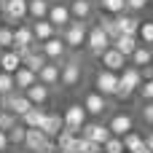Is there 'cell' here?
I'll list each match as a JSON object with an SVG mask.
<instances>
[{
	"instance_id": "1f68e13d",
	"label": "cell",
	"mask_w": 153,
	"mask_h": 153,
	"mask_svg": "<svg viewBox=\"0 0 153 153\" xmlns=\"http://www.w3.org/2000/svg\"><path fill=\"white\" fill-rule=\"evenodd\" d=\"M5 134H8V143H11V145H22V143H24V134H27V126L19 121L16 126H11V129H8Z\"/></svg>"
},
{
	"instance_id": "e0dca14e",
	"label": "cell",
	"mask_w": 153,
	"mask_h": 153,
	"mask_svg": "<svg viewBox=\"0 0 153 153\" xmlns=\"http://www.w3.org/2000/svg\"><path fill=\"white\" fill-rule=\"evenodd\" d=\"M32 35H35V43H43V40H48V38H54V35H59V30L48 22V19H35L32 24Z\"/></svg>"
},
{
	"instance_id": "ee69618b",
	"label": "cell",
	"mask_w": 153,
	"mask_h": 153,
	"mask_svg": "<svg viewBox=\"0 0 153 153\" xmlns=\"http://www.w3.org/2000/svg\"><path fill=\"white\" fill-rule=\"evenodd\" d=\"M143 3H145V5H148V3H151V0H143Z\"/></svg>"
},
{
	"instance_id": "cb8c5ba5",
	"label": "cell",
	"mask_w": 153,
	"mask_h": 153,
	"mask_svg": "<svg viewBox=\"0 0 153 153\" xmlns=\"http://www.w3.org/2000/svg\"><path fill=\"white\" fill-rule=\"evenodd\" d=\"M19 67H22V56H19V51H13V48H5V51L0 54V70L13 75Z\"/></svg>"
},
{
	"instance_id": "6da1fadb",
	"label": "cell",
	"mask_w": 153,
	"mask_h": 153,
	"mask_svg": "<svg viewBox=\"0 0 153 153\" xmlns=\"http://www.w3.org/2000/svg\"><path fill=\"white\" fill-rule=\"evenodd\" d=\"M86 32H89V24H86V22L70 19V24H67L65 30H59V38L65 40L67 51H81L83 43H86Z\"/></svg>"
},
{
	"instance_id": "f1b7e54d",
	"label": "cell",
	"mask_w": 153,
	"mask_h": 153,
	"mask_svg": "<svg viewBox=\"0 0 153 153\" xmlns=\"http://www.w3.org/2000/svg\"><path fill=\"white\" fill-rule=\"evenodd\" d=\"M97 24H100V27H102V32L110 38V43L121 35V32H118V24H116V16H110V13H102V19H100Z\"/></svg>"
},
{
	"instance_id": "bcb514c9",
	"label": "cell",
	"mask_w": 153,
	"mask_h": 153,
	"mask_svg": "<svg viewBox=\"0 0 153 153\" xmlns=\"http://www.w3.org/2000/svg\"><path fill=\"white\" fill-rule=\"evenodd\" d=\"M0 54H3V48H0Z\"/></svg>"
},
{
	"instance_id": "b9f144b4",
	"label": "cell",
	"mask_w": 153,
	"mask_h": 153,
	"mask_svg": "<svg viewBox=\"0 0 153 153\" xmlns=\"http://www.w3.org/2000/svg\"><path fill=\"white\" fill-rule=\"evenodd\" d=\"M143 140H145V145L153 151V132H145V134H143Z\"/></svg>"
},
{
	"instance_id": "484cf974",
	"label": "cell",
	"mask_w": 153,
	"mask_h": 153,
	"mask_svg": "<svg viewBox=\"0 0 153 153\" xmlns=\"http://www.w3.org/2000/svg\"><path fill=\"white\" fill-rule=\"evenodd\" d=\"M110 46H113V48H118V51H121V54L129 59V56H132V51L140 46V40H137V35H118V38L110 43Z\"/></svg>"
},
{
	"instance_id": "9a60e30c",
	"label": "cell",
	"mask_w": 153,
	"mask_h": 153,
	"mask_svg": "<svg viewBox=\"0 0 153 153\" xmlns=\"http://www.w3.org/2000/svg\"><path fill=\"white\" fill-rule=\"evenodd\" d=\"M24 97L32 102V105H40V108H46V102L51 100V89L46 86V83H40V81H35L30 89H24Z\"/></svg>"
},
{
	"instance_id": "603a6c76",
	"label": "cell",
	"mask_w": 153,
	"mask_h": 153,
	"mask_svg": "<svg viewBox=\"0 0 153 153\" xmlns=\"http://www.w3.org/2000/svg\"><path fill=\"white\" fill-rule=\"evenodd\" d=\"M46 140H48V137H46L40 129H27V134H24V143H22V145H24V151H27V153H38L43 145H46Z\"/></svg>"
},
{
	"instance_id": "836d02e7",
	"label": "cell",
	"mask_w": 153,
	"mask_h": 153,
	"mask_svg": "<svg viewBox=\"0 0 153 153\" xmlns=\"http://www.w3.org/2000/svg\"><path fill=\"white\" fill-rule=\"evenodd\" d=\"M13 46V27L11 24H0V48H11Z\"/></svg>"
},
{
	"instance_id": "3957f363",
	"label": "cell",
	"mask_w": 153,
	"mask_h": 153,
	"mask_svg": "<svg viewBox=\"0 0 153 153\" xmlns=\"http://www.w3.org/2000/svg\"><path fill=\"white\" fill-rule=\"evenodd\" d=\"M32 46H38V43H35V35H32V27L24 24V22L16 24V27H13V46H11V48L19 51V56H24Z\"/></svg>"
},
{
	"instance_id": "9c48e42d",
	"label": "cell",
	"mask_w": 153,
	"mask_h": 153,
	"mask_svg": "<svg viewBox=\"0 0 153 153\" xmlns=\"http://www.w3.org/2000/svg\"><path fill=\"white\" fill-rule=\"evenodd\" d=\"M86 110H83V105L81 102H73V105H67V110L62 113V121H65V129H70V132H81V126L86 124Z\"/></svg>"
},
{
	"instance_id": "f546056e",
	"label": "cell",
	"mask_w": 153,
	"mask_h": 153,
	"mask_svg": "<svg viewBox=\"0 0 153 153\" xmlns=\"http://www.w3.org/2000/svg\"><path fill=\"white\" fill-rule=\"evenodd\" d=\"M121 140H124V151H126V153H134L137 148H143V145H145L143 134H140V132H134V129H132L129 134H124Z\"/></svg>"
},
{
	"instance_id": "e575fe53",
	"label": "cell",
	"mask_w": 153,
	"mask_h": 153,
	"mask_svg": "<svg viewBox=\"0 0 153 153\" xmlns=\"http://www.w3.org/2000/svg\"><path fill=\"white\" fill-rule=\"evenodd\" d=\"M19 124V118L13 116V113H8V110H0V132H8L11 126H16Z\"/></svg>"
},
{
	"instance_id": "7402d4cb",
	"label": "cell",
	"mask_w": 153,
	"mask_h": 153,
	"mask_svg": "<svg viewBox=\"0 0 153 153\" xmlns=\"http://www.w3.org/2000/svg\"><path fill=\"white\" fill-rule=\"evenodd\" d=\"M46 113H48L46 108H40V105H32V108H30V110H27V113H24L19 121H22L27 129H40V124H43Z\"/></svg>"
},
{
	"instance_id": "5bb4252c",
	"label": "cell",
	"mask_w": 153,
	"mask_h": 153,
	"mask_svg": "<svg viewBox=\"0 0 153 153\" xmlns=\"http://www.w3.org/2000/svg\"><path fill=\"white\" fill-rule=\"evenodd\" d=\"M46 19H48L56 30H65V27L70 24V19H73V16H70V8H67L65 3H51V5H48Z\"/></svg>"
},
{
	"instance_id": "74e56055",
	"label": "cell",
	"mask_w": 153,
	"mask_h": 153,
	"mask_svg": "<svg viewBox=\"0 0 153 153\" xmlns=\"http://www.w3.org/2000/svg\"><path fill=\"white\" fill-rule=\"evenodd\" d=\"M137 91H140L143 102H153V78H151V81H143V86H140Z\"/></svg>"
},
{
	"instance_id": "4316f807",
	"label": "cell",
	"mask_w": 153,
	"mask_h": 153,
	"mask_svg": "<svg viewBox=\"0 0 153 153\" xmlns=\"http://www.w3.org/2000/svg\"><path fill=\"white\" fill-rule=\"evenodd\" d=\"M35 81H38V75H35L32 70H27L24 65H22V67L13 73V86H16V91H24V89H30Z\"/></svg>"
},
{
	"instance_id": "7bdbcfd3",
	"label": "cell",
	"mask_w": 153,
	"mask_h": 153,
	"mask_svg": "<svg viewBox=\"0 0 153 153\" xmlns=\"http://www.w3.org/2000/svg\"><path fill=\"white\" fill-rule=\"evenodd\" d=\"M134 153H153V151H151V148H148V145H143V148H137V151H134Z\"/></svg>"
},
{
	"instance_id": "c3c4849f",
	"label": "cell",
	"mask_w": 153,
	"mask_h": 153,
	"mask_svg": "<svg viewBox=\"0 0 153 153\" xmlns=\"http://www.w3.org/2000/svg\"><path fill=\"white\" fill-rule=\"evenodd\" d=\"M151 67H153V62H151Z\"/></svg>"
},
{
	"instance_id": "f35d334b",
	"label": "cell",
	"mask_w": 153,
	"mask_h": 153,
	"mask_svg": "<svg viewBox=\"0 0 153 153\" xmlns=\"http://www.w3.org/2000/svg\"><path fill=\"white\" fill-rule=\"evenodd\" d=\"M140 118H143L145 124H151V126H153V102H143V110H140Z\"/></svg>"
},
{
	"instance_id": "f6af8a7d",
	"label": "cell",
	"mask_w": 153,
	"mask_h": 153,
	"mask_svg": "<svg viewBox=\"0 0 153 153\" xmlns=\"http://www.w3.org/2000/svg\"><path fill=\"white\" fill-rule=\"evenodd\" d=\"M54 3H65V0H54Z\"/></svg>"
},
{
	"instance_id": "d4e9b609",
	"label": "cell",
	"mask_w": 153,
	"mask_h": 153,
	"mask_svg": "<svg viewBox=\"0 0 153 153\" xmlns=\"http://www.w3.org/2000/svg\"><path fill=\"white\" fill-rule=\"evenodd\" d=\"M129 62H132V67H148L153 62V48L151 46H137L134 51H132V56H129Z\"/></svg>"
},
{
	"instance_id": "8992f818",
	"label": "cell",
	"mask_w": 153,
	"mask_h": 153,
	"mask_svg": "<svg viewBox=\"0 0 153 153\" xmlns=\"http://www.w3.org/2000/svg\"><path fill=\"white\" fill-rule=\"evenodd\" d=\"M40 54L48 59V62H65V56H67V46H65V40L59 38V35H54V38H48V40H43L40 43Z\"/></svg>"
},
{
	"instance_id": "44dd1931",
	"label": "cell",
	"mask_w": 153,
	"mask_h": 153,
	"mask_svg": "<svg viewBox=\"0 0 153 153\" xmlns=\"http://www.w3.org/2000/svg\"><path fill=\"white\" fill-rule=\"evenodd\" d=\"M116 24H118V32H121V35H137L140 19H137L134 13L124 11V13H118V16H116Z\"/></svg>"
},
{
	"instance_id": "d6986e66",
	"label": "cell",
	"mask_w": 153,
	"mask_h": 153,
	"mask_svg": "<svg viewBox=\"0 0 153 153\" xmlns=\"http://www.w3.org/2000/svg\"><path fill=\"white\" fill-rule=\"evenodd\" d=\"M46 62H48V59H46V56L40 54V43H38V46H32V48H30V51H27V54L22 56V65H24L27 70H32L35 75H38V70H40V67H43Z\"/></svg>"
},
{
	"instance_id": "8d00e7d4",
	"label": "cell",
	"mask_w": 153,
	"mask_h": 153,
	"mask_svg": "<svg viewBox=\"0 0 153 153\" xmlns=\"http://www.w3.org/2000/svg\"><path fill=\"white\" fill-rule=\"evenodd\" d=\"M11 91H16V86H13V75L0 70V94H11Z\"/></svg>"
},
{
	"instance_id": "4dcf8cb0",
	"label": "cell",
	"mask_w": 153,
	"mask_h": 153,
	"mask_svg": "<svg viewBox=\"0 0 153 153\" xmlns=\"http://www.w3.org/2000/svg\"><path fill=\"white\" fill-rule=\"evenodd\" d=\"M137 40H143V46H153V22H140L137 27Z\"/></svg>"
},
{
	"instance_id": "2e32d148",
	"label": "cell",
	"mask_w": 153,
	"mask_h": 153,
	"mask_svg": "<svg viewBox=\"0 0 153 153\" xmlns=\"http://www.w3.org/2000/svg\"><path fill=\"white\" fill-rule=\"evenodd\" d=\"M62 126H65V121H62V113H54V110H48V113H46V118H43V124H40V132H43L48 140H54V137L62 132Z\"/></svg>"
},
{
	"instance_id": "5b68a950",
	"label": "cell",
	"mask_w": 153,
	"mask_h": 153,
	"mask_svg": "<svg viewBox=\"0 0 153 153\" xmlns=\"http://www.w3.org/2000/svg\"><path fill=\"white\" fill-rule=\"evenodd\" d=\"M0 13H3L5 24L16 27V24H22L27 19V0H5V5L0 8Z\"/></svg>"
},
{
	"instance_id": "4fadbf2b",
	"label": "cell",
	"mask_w": 153,
	"mask_h": 153,
	"mask_svg": "<svg viewBox=\"0 0 153 153\" xmlns=\"http://www.w3.org/2000/svg\"><path fill=\"white\" fill-rule=\"evenodd\" d=\"M118 86H121V89H126L129 94H134V91L143 86V75H140V67H132V65H126V67L118 73Z\"/></svg>"
},
{
	"instance_id": "30bf717a",
	"label": "cell",
	"mask_w": 153,
	"mask_h": 153,
	"mask_svg": "<svg viewBox=\"0 0 153 153\" xmlns=\"http://www.w3.org/2000/svg\"><path fill=\"white\" fill-rule=\"evenodd\" d=\"M78 134L86 137V140H91V143H97V145H105V143L113 137L110 129H108V124H100V121H86Z\"/></svg>"
},
{
	"instance_id": "ac0fdd59",
	"label": "cell",
	"mask_w": 153,
	"mask_h": 153,
	"mask_svg": "<svg viewBox=\"0 0 153 153\" xmlns=\"http://www.w3.org/2000/svg\"><path fill=\"white\" fill-rule=\"evenodd\" d=\"M38 81L46 83L48 89L59 86V62H46V65L38 70Z\"/></svg>"
},
{
	"instance_id": "ba28073f",
	"label": "cell",
	"mask_w": 153,
	"mask_h": 153,
	"mask_svg": "<svg viewBox=\"0 0 153 153\" xmlns=\"http://www.w3.org/2000/svg\"><path fill=\"white\" fill-rule=\"evenodd\" d=\"M83 110H86V116H91V118H100L102 113H108L110 110V102H108V97H102L100 91H86V97H83Z\"/></svg>"
},
{
	"instance_id": "7c38bea8",
	"label": "cell",
	"mask_w": 153,
	"mask_h": 153,
	"mask_svg": "<svg viewBox=\"0 0 153 153\" xmlns=\"http://www.w3.org/2000/svg\"><path fill=\"white\" fill-rule=\"evenodd\" d=\"M100 62H102V70L121 73V70L126 67V62H129V59H126V56H124L118 48H113V46H110V48H105V51L100 54Z\"/></svg>"
},
{
	"instance_id": "277c9868",
	"label": "cell",
	"mask_w": 153,
	"mask_h": 153,
	"mask_svg": "<svg viewBox=\"0 0 153 153\" xmlns=\"http://www.w3.org/2000/svg\"><path fill=\"white\" fill-rule=\"evenodd\" d=\"M83 46L91 51V56L100 59V54H102L105 48H110V38L102 32L100 24H94V27H89V32H86V43H83Z\"/></svg>"
},
{
	"instance_id": "83f0119b",
	"label": "cell",
	"mask_w": 153,
	"mask_h": 153,
	"mask_svg": "<svg viewBox=\"0 0 153 153\" xmlns=\"http://www.w3.org/2000/svg\"><path fill=\"white\" fill-rule=\"evenodd\" d=\"M48 0H27V16L35 22V19H46V13H48Z\"/></svg>"
},
{
	"instance_id": "7dc6e473",
	"label": "cell",
	"mask_w": 153,
	"mask_h": 153,
	"mask_svg": "<svg viewBox=\"0 0 153 153\" xmlns=\"http://www.w3.org/2000/svg\"><path fill=\"white\" fill-rule=\"evenodd\" d=\"M0 19H3V13H0Z\"/></svg>"
},
{
	"instance_id": "ab89813d",
	"label": "cell",
	"mask_w": 153,
	"mask_h": 153,
	"mask_svg": "<svg viewBox=\"0 0 153 153\" xmlns=\"http://www.w3.org/2000/svg\"><path fill=\"white\" fill-rule=\"evenodd\" d=\"M8 148H11V143H8V134H5V132H0V153H8Z\"/></svg>"
},
{
	"instance_id": "d590c367",
	"label": "cell",
	"mask_w": 153,
	"mask_h": 153,
	"mask_svg": "<svg viewBox=\"0 0 153 153\" xmlns=\"http://www.w3.org/2000/svg\"><path fill=\"white\" fill-rule=\"evenodd\" d=\"M102 153H126L124 151V140H121V137H110V140L102 145Z\"/></svg>"
},
{
	"instance_id": "52a82bcc",
	"label": "cell",
	"mask_w": 153,
	"mask_h": 153,
	"mask_svg": "<svg viewBox=\"0 0 153 153\" xmlns=\"http://www.w3.org/2000/svg\"><path fill=\"white\" fill-rule=\"evenodd\" d=\"M116 89H118V73L100 70L94 75V91H100L102 97H116Z\"/></svg>"
},
{
	"instance_id": "7a4b0ae2",
	"label": "cell",
	"mask_w": 153,
	"mask_h": 153,
	"mask_svg": "<svg viewBox=\"0 0 153 153\" xmlns=\"http://www.w3.org/2000/svg\"><path fill=\"white\" fill-rule=\"evenodd\" d=\"M81 78H83V65H81V59H78V56H65V62L59 65V86L73 89V86L81 83Z\"/></svg>"
},
{
	"instance_id": "681fc988",
	"label": "cell",
	"mask_w": 153,
	"mask_h": 153,
	"mask_svg": "<svg viewBox=\"0 0 153 153\" xmlns=\"http://www.w3.org/2000/svg\"><path fill=\"white\" fill-rule=\"evenodd\" d=\"M0 110H3V108H0Z\"/></svg>"
},
{
	"instance_id": "ffe728a7",
	"label": "cell",
	"mask_w": 153,
	"mask_h": 153,
	"mask_svg": "<svg viewBox=\"0 0 153 153\" xmlns=\"http://www.w3.org/2000/svg\"><path fill=\"white\" fill-rule=\"evenodd\" d=\"M70 16L78 22H89V16L94 13V3L91 0H70Z\"/></svg>"
},
{
	"instance_id": "60d3db41",
	"label": "cell",
	"mask_w": 153,
	"mask_h": 153,
	"mask_svg": "<svg viewBox=\"0 0 153 153\" xmlns=\"http://www.w3.org/2000/svg\"><path fill=\"white\" fill-rule=\"evenodd\" d=\"M38 153H56V143H54V140H46V145H43Z\"/></svg>"
},
{
	"instance_id": "d6a6232c",
	"label": "cell",
	"mask_w": 153,
	"mask_h": 153,
	"mask_svg": "<svg viewBox=\"0 0 153 153\" xmlns=\"http://www.w3.org/2000/svg\"><path fill=\"white\" fill-rule=\"evenodd\" d=\"M100 3H102V11L110 16H118L126 11V0H100Z\"/></svg>"
},
{
	"instance_id": "8fae6325",
	"label": "cell",
	"mask_w": 153,
	"mask_h": 153,
	"mask_svg": "<svg viewBox=\"0 0 153 153\" xmlns=\"http://www.w3.org/2000/svg\"><path fill=\"white\" fill-rule=\"evenodd\" d=\"M108 129L113 137H124L134 129V116L132 113H113L110 121H108Z\"/></svg>"
}]
</instances>
